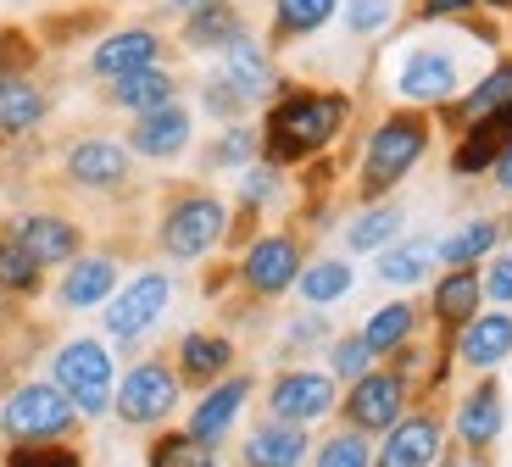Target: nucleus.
I'll use <instances>...</instances> for the list:
<instances>
[{
  "mask_svg": "<svg viewBox=\"0 0 512 467\" xmlns=\"http://www.w3.org/2000/svg\"><path fill=\"white\" fill-rule=\"evenodd\" d=\"M479 278H485V295H490V301H496V306H512V251H507V256H490V267H485Z\"/></svg>",
  "mask_w": 512,
  "mask_h": 467,
  "instance_id": "49530a36",
  "label": "nucleus"
},
{
  "mask_svg": "<svg viewBox=\"0 0 512 467\" xmlns=\"http://www.w3.org/2000/svg\"><path fill=\"white\" fill-rule=\"evenodd\" d=\"M340 17L351 39H373L396 23V0H340Z\"/></svg>",
  "mask_w": 512,
  "mask_h": 467,
  "instance_id": "ea45409f",
  "label": "nucleus"
},
{
  "mask_svg": "<svg viewBox=\"0 0 512 467\" xmlns=\"http://www.w3.org/2000/svg\"><path fill=\"white\" fill-rule=\"evenodd\" d=\"M435 262H440V240H401L379 251V278L407 290V284H423Z\"/></svg>",
  "mask_w": 512,
  "mask_h": 467,
  "instance_id": "2f4dec72",
  "label": "nucleus"
},
{
  "mask_svg": "<svg viewBox=\"0 0 512 467\" xmlns=\"http://www.w3.org/2000/svg\"><path fill=\"white\" fill-rule=\"evenodd\" d=\"M340 17V0H273L268 17V45H290V39H312Z\"/></svg>",
  "mask_w": 512,
  "mask_h": 467,
  "instance_id": "c756f323",
  "label": "nucleus"
},
{
  "mask_svg": "<svg viewBox=\"0 0 512 467\" xmlns=\"http://www.w3.org/2000/svg\"><path fill=\"white\" fill-rule=\"evenodd\" d=\"M51 112V95L28 78V67H0V139L34 134Z\"/></svg>",
  "mask_w": 512,
  "mask_h": 467,
  "instance_id": "5701e85b",
  "label": "nucleus"
},
{
  "mask_svg": "<svg viewBox=\"0 0 512 467\" xmlns=\"http://www.w3.org/2000/svg\"><path fill=\"white\" fill-rule=\"evenodd\" d=\"M507 223H512V217H507Z\"/></svg>",
  "mask_w": 512,
  "mask_h": 467,
  "instance_id": "5fc2aeb1",
  "label": "nucleus"
},
{
  "mask_svg": "<svg viewBox=\"0 0 512 467\" xmlns=\"http://www.w3.org/2000/svg\"><path fill=\"white\" fill-rule=\"evenodd\" d=\"M312 467H373V445H368V434H357V429H340V434H329V440L312 451Z\"/></svg>",
  "mask_w": 512,
  "mask_h": 467,
  "instance_id": "4c0bfd02",
  "label": "nucleus"
},
{
  "mask_svg": "<svg viewBox=\"0 0 512 467\" xmlns=\"http://www.w3.org/2000/svg\"><path fill=\"white\" fill-rule=\"evenodd\" d=\"M62 173H67V184L95 190V195L123 190L128 173H134V151H128L123 139H112V134H84V139H73V145H67Z\"/></svg>",
  "mask_w": 512,
  "mask_h": 467,
  "instance_id": "9d476101",
  "label": "nucleus"
},
{
  "mask_svg": "<svg viewBox=\"0 0 512 467\" xmlns=\"http://www.w3.org/2000/svg\"><path fill=\"white\" fill-rule=\"evenodd\" d=\"M201 112H212L218 123H240V117L251 112V101H245V95H240V89H234L223 73H212V78L201 84Z\"/></svg>",
  "mask_w": 512,
  "mask_h": 467,
  "instance_id": "37998d69",
  "label": "nucleus"
},
{
  "mask_svg": "<svg viewBox=\"0 0 512 467\" xmlns=\"http://www.w3.org/2000/svg\"><path fill=\"white\" fill-rule=\"evenodd\" d=\"M229 367H234V340L229 334L190 329L179 340V379L184 384H218V379H229Z\"/></svg>",
  "mask_w": 512,
  "mask_h": 467,
  "instance_id": "c85d7f7f",
  "label": "nucleus"
},
{
  "mask_svg": "<svg viewBox=\"0 0 512 467\" xmlns=\"http://www.w3.org/2000/svg\"><path fill=\"white\" fill-rule=\"evenodd\" d=\"M295 290H301V301H307V306H334L340 295H351V267L340 262V256H323V262L301 267Z\"/></svg>",
  "mask_w": 512,
  "mask_h": 467,
  "instance_id": "f704fd0d",
  "label": "nucleus"
},
{
  "mask_svg": "<svg viewBox=\"0 0 512 467\" xmlns=\"http://www.w3.org/2000/svg\"><path fill=\"white\" fill-rule=\"evenodd\" d=\"M6 467H84V456L67 440H17L6 451Z\"/></svg>",
  "mask_w": 512,
  "mask_h": 467,
  "instance_id": "58836bf2",
  "label": "nucleus"
},
{
  "mask_svg": "<svg viewBox=\"0 0 512 467\" xmlns=\"http://www.w3.org/2000/svg\"><path fill=\"white\" fill-rule=\"evenodd\" d=\"M145 467H218V445L195 440L190 429L162 434V440H151V451H145Z\"/></svg>",
  "mask_w": 512,
  "mask_h": 467,
  "instance_id": "c9c22d12",
  "label": "nucleus"
},
{
  "mask_svg": "<svg viewBox=\"0 0 512 467\" xmlns=\"http://www.w3.org/2000/svg\"><path fill=\"white\" fill-rule=\"evenodd\" d=\"M512 356V312L496 306V312H479L457 329V362L474 367V373H496Z\"/></svg>",
  "mask_w": 512,
  "mask_h": 467,
  "instance_id": "a211bd4d",
  "label": "nucleus"
},
{
  "mask_svg": "<svg viewBox=\"0 0 512 467\" xmlns=\"http://www.w3.org/2000/svg\"><path fill=\"white\" fill-rule=\"evenodd\" d=\"M6 367H12V362H6V356H0V384H6Z\"/></svg>",
  "mask_w": 512,
  "mask_h": 467,
  "instance_id": "864d4df0",
  "label": "nucleus"
},
{
  "mask_svg": "<svg viewBox=\"0 0 512 467\" xmlns=\"http://www.w3.org/2000/svg\"><path fill=\"white\" fill-rule=\"evenodd\" d=\"M256 151H262V128L229 123L218 134V145H212V156H206V162H212V167H240V162H251Z\"/></svg>",
  "mask_w": 512,
  "mask_h": 467,
  "instance_id": "a19ab883",
  "label": "nucleus"
},
{
  "mask_svg": "<svg viewBox=\"0 0 512 467\" xmlns=\"http://www.w3.org/2000/svg\"><path fill=\"white\" fill-rule=\"evenodd\" d=\"M218 56H223L218 73L229 78V84L240 89L251 106H268L273 95L284 89V84H279V67H273V51H268V45H262L256 34H240L234 45H223Z\"/></svg>",
  "mask_w": 512,
  "mask_h": 467,
  "instance_id": "2eb2a0df",
  "label": "nucleus"
},
{
  "mask_svg": "<svg viewBox=\"0 0 512 467\" xmlns=\"http://www.w3.org/2000/svg\"><path fill=\"white\" fill-rule=\"evenodd\" d=\"M457 440L468 445V456H479V462H490V451H496V440H501V429H507V406H501V390L496 384H479V390H468L462 395V406H457Z\"/></svg>",
  "mask_w": 512,
  "mask_h": 467,
  "instance_id": "6ab92c4d",
  "label": "nucleus"
},
{
  "mask_svg": "<svg viewBox=\"0 0 512 467\" xmlns=\"http://www.w3.org/2000/svg\"><path fill=\"white\" fill-rule=\"evenodd\" d=\"M17 234V245H23L28 256H34L39 267H62V262H73L78 256V223L73 217H56V212H28V217H17V223H6Z\"/></svg>",
  "mask_w": 512,
  "mask_h": 467,
  "instance_id": "aec40b11",
  "label": "nucleus"
},
{
  "mask_svg": "<svg viewBox=\"0 0 512 467\" xmlns=\"http://www.w3.org/2000/svg\"><path fill=\"white\" fill-rule=\"evenodd\" d=\"M501 245V223L496 217H468L462 228H451L440 240V262L446 267H474L479 256H490Z\"/></svg>",
  "mask_w": 512,
  "mask_h": 467,
  "instance_id": "473e14b6",
  "label": "nucleus"
},
{
  "mask_svg": "<svg viewBox=\"0 0 512 467\" xmlns=\"http://www.w3.org/2000/svg\"><path fill=\"white\" fill-rule=\"evenodd\" d=\"M173 101H179V78L167 73V67H140V73L106 84V106H117V112H128V117L162 112V106H173Z\"/></svg>",
  "mask_w": 512,
  "mask_h": 467,
  "instance_id": "a878e982",
  "label": "nucleus"
},
{
  "mask_svg": "<svg viewBox=\"0 0 512 467\" xmlns=\"http://www.w3.org/2000/svg\"><path fill=\"white\" fill-rule=\"evenodd\" d=\"M334 373H312V367H290V373H279V379L268 384V417H279V423H323V417L340 406V390H334Z\"/></svg>",
  "mask_w": 512,
  "mask_h": 467,
  "instance_id": "9b49d317",
  "label": "nucleus"
},
{
  "mask_svg": "<svg viewBox=\"0 0 512 467\" xmlns=\"http://www.w3.org/2000/svg\"><path fill=\"white\" fill-rule=\"evenodd\" d=\"M435 467H479V456H451V451H440Z\"/></svg>",
  "mask_w": 512,
  "mask_h": 467,
  "instance_id": "8fccbe9b",
  "label": "nucleus"
},
{
  "mask_svg": "<svg viewBox=\"0 0 512 467\" xmlns=\"http://www.w3.org/2000/svg\"><path fill=\"white\" fill-rule=\"evenodd\" d=\"M162 56H167V39L156 28H117L90 51V73L101 84H112V78H128L140 67H162Z\"/></svg>",
  "mask_w": 512,
  "mask_h": 467,
  "instance_id": "4468645a",
  "label": "nucleus"
},
{
  "mask_svg": "<svg viewBox=\"0 0 512 467\" xmlns=\"http://www.w3.org/2000/svg\"><path fill=\"white\" fill-rule=\"evenodd\" d=\"M485 0H423L418 6V23H462V17H474Z\"/></svg>",
  "mask_w": 512,
  "mask_h": 467,
  "instance_id": "a18cd8bd",
  "label": "nucleus"
},
{
  "mask_svg": "<svg viewBox=\"0 0 512 467\" xmlns=\"http://www.w3.org/2000/svg\"><path fill=\"white\" fill-rule=\"evenodd\" d=\"M190 134H195V117L190 106H162V112H145L134 117V128H128V151L145 156V162H173V156L190 151Z\"/></svg>",
  "mask_w": 512,
  "mask_h": 467,
  "instance_id": "f3484780",
  "label": "nucleus"
},
{
  "mask_svg": "<svg viewBox=\"0 0 512 467\" xmlns=\"http://www.w3.org/2000/svg\"><path fill=\"white\" fill-rule=\"evenodd\" d=\"M479 301H485V278H479L474 267H451V273L435 284L429 312H435L440 334H457L468 317H479Z\"/></svg>",
  "mask_w": 512,
  "mask_h": 467,
  "instance_id": "cd10ccee",
  "label": "nucleus"
},
{
  "mask_svg": "<svg viewBox=\"0 0 512 467\" xmlns=\"http://www.w3.org/2000/svg\"><path fill=\"white\" fill-rule=\"evenodd\" d=\"M73 429H78V406L45 379L17 384V390L0 401V434L12 445L17 440H67Z\"/></svg>",
  "mask_w": 512,
  "mask_h": 467,
  "instance_id": "423d86ee",
  "label": "nucleus"
},
{
  "mask_svg": "<svg viewBox=\"0 0 512 467\" xmlns=\"http://www.w3.org/2000/svg\"><path fill=\"white\" fill-rule=\"evenodd\" d=\"M490 173H496V190H501V195H512V151L501 156V162L490 167Z\"/></svg>",
  "mask_w": 512,
  "mask_h": 467,
  "instance_id": "09e8293b",
  "label": "nucleus"
},
{
  "mask_svg": "<svg viewBox=\"0 0 512 467\" xmlns=\"http://www.w3.org/2000/svg\"><path fill=\"white\" fill-rule=\"evenodd\" d=\"M179 373L167 362H134L128 367V379L117 384V395H112V406H117V417H123L128 429H156V423H167L173 417V406H179Z\"/></svg>",
  "mask_w": 512,
  "mask_h": 467,
  "instance_id": "0eeeda50",
  "label": "nucleus"
},
{
  "mask_svg": "<svg viewBox=\"0 0 512 467\" xmlns=\"http://www.w3.org/2000/svg\"><path fill=\"white\" fill-rule=\"evenodd\" d=\"M301 267H307V256H301L295 234H262V240H251V251L240 262V284L251 295H262V301H273V295L295 290Z\"/></svg>",
  "mask_w": 512,
  "mask_h": 467,
  "instance_id": "f8f14e48",
  "label": "nucleus"
},
{
  "mask_svg": "<svg viewBox=\"0 0 512 467\" xmlns=\"http://www.w3.org/2000/svg\"><path fill=\"white\" fill-rule=\"evenodd\" d=\"M512 101V56H496V62L485 67V73L468 84V95H457L451 106H440L446 112V123H479L485 112H496V106H507Z\"/></svg>",
  "mask_w": 512,
  "mask_h": 467,
  "instance_id": "bb28decb",
  "label": "nucleus"
},
{
  "mask_svg": "<svg viewBox=\"0 0 512 467\" xmlns=\"http://www.w3.org/2000/svg\"><path fill=\"white\" fill-rule=\"evenodd\" d=\"M245 401H251V379H245V373H229V379H218L201 395V406L190 412L184 429H190L195 440H206V445H223V434L234 429V417H240Z\"/></svg>",
  "mask_w": 512,
  "mask_h": 467,
  "instance_id": "b1692460",
  "label": "nucleus"
},
{
  "mask_svg": "<svg viewBox=\"0 0 512 467\" xmlns=\"http://www.w3.org/2000/svg\"><path fill=\"white\" fill-rule=\"evenodd\" d=\"M39 273H45V267L17 245L12 228H0V284H6L12 295H34L39 290Z\"/></svg>",
  "mask_w": 512,
  "mask_h": 467,
  "instance_id": "e433bc0d",
  "label": "nucleus"
},
{
  "mask_svg": "<svg viewBox=\"0 0 512 467\" xmlns=\"http://www.w3.org/2000/svg\"><path fill=\"white\" fill-rule=\"evenodd\" d=\"M440 451H446V423L435 412H407L396 429H384L373 467H435Z\"/></svg>",
  "mask_w": 512,
  "mask_h": 467,
  "instance_id": "ddd939ff",
  "label": "nucleus"
},
{
  "mask_svg": "<svg viewBox=\"0 0 512 467\" xmlns=\"http://www.w3.org/2000/svg\"><path fill=\"white\" fill-rule=\"evenodd\" d=\"M507 151H512V101L496 106V112H485L479 123L462 128L457 151H451V173H457V178L490 173V167H496Z\"/></svg>",
  "mask_w": 512,
  "mask_h": 467,
  "instance_id": "dca6fc26",
  "label": "nucleus"
},
{
  "mask_svg": "<svg viewBox=\"0 0 512 467\" xmlns=\"http://www.w3.org/2000/svg\"><path fill=\"white\" fill-rule=\"evenodd\" d=\"M117 290V256L95 251V256H73L62 273V284H56V306H67V312H90V306H106Z\"/></svg>",
  "mask_w": 512,
  "mask_h": 467,
  "instance_id": "412c9836",
  "label": "nucleus"
},
{
  "mask_svg": "<svg viewBox=\"0 0 512 467\" xmlns=\"http://www.w3.org/2000/svg\"><path fill=\"white\" fill-rule=\"evenodd\" d=\"M412 329H418V306H407V301H390V306H379V312L362 323V340H368V351L373 356H396L401 345L412 340Z\"/></svg>",
  "mask_w": 512,
  "mask_h": 467,
  "instance_id": "72a5a7b5",
  "label": "nucleus"
},
{
  "mask_svg": "<svg viewBox=\"0 0 512 467\" xmlns=\"http://www.w3.org/2000/svg\"><path fill=\"white\" fill-rule=\"evenodd\" d=\"M323 334H329V323H323V317H301V323L290 329V345H318Z\"/></svg>",
  "mask_w": 512,
  "mask_h": 467,
  "instance_id": "de8ad7c7",
  "label": "nucleus"
},
{
  "mask_svg": "<svg viewBox=\"0 0 512 467\" xmlns=\"http://www.w3.org/2000/svg\"><path fill=\"white\" fill-rule=\"evenodd\" d=\"M307 429L301 423H279V417H268V423H256L251 434H245L240 445V467H301L307 462Z\"/></svg>",
  "mask_w": 512,
  "mask_h": 467,
  "instance_id": "393cba45",
  "label": "nucleus"
},
{
  "mask_svg": "<svg viewBox=\"0 0 512 467\" xmlns=\"http://www.w3.org/2000/svg\"><path fill=\"white\" fill-rule=\"evenodd\" d=\"M351 123V95L346 89H307V84H284L268 101L262 117V156L273 167L312 162L346 134Z\"/></svg>",
  "mask_w": 512,
  "mask_h": 467,
  "instance_id": "f03ea898",
  "label": "nucleus"
},
{
  "mask_svg": "<svg viewBox=\"0 0 512 467\" xmlns=\"http://www.w3.org/2000/svg\"><path fill=\"white\" fill-rule=\"evenodd\" d=\"M6 323H12V290L0 284V329H6Z\"/></svg>",
  "mask_w": 512,
  "mask_h": 467,
  "instance_id": "3c124183",
  "label": "nucleus"
},
{
  "mask_svg": "<svg viewBox=\"0 0 512 467\" xmlns=\"http://www.w3.org/2000/svg\"><path fill=\"white\" fill-rule=\"evenodd\" d=\"M329 373H334V379H346V384H357L362 373H373L368 340H362V334H340V340L329 345Z\"/></svg>",
  "mask_w": 512,
  "mask_h": 467,
  "instance_id": "79ce46f5",
  "label": "nucleus"
},
{
  "mask_svg": "<svg viewBox=\"0 0 512 467\" xmlns=\"http://www.w3.org/2000/svg\"><path fill=\"white\" fill-rule=\"evenodd\" d=\"M167 301H173V273L145 267V273H134V284H128L123 295L106 301V334L123 340V345H134L140 334L156 329V317L167 312Z\"/></svg>",
  "mask_w": 512,
  "mask_h": 467,
  "instance_id": "1a4fd4ad",
  "label": "nucleus"
},
{
  "mask_svg": "<svg viewBox=\"0 0 512 467\" xmlns=\"http://www.w3.org/2000/svg\"><path fill=\"white\" fill-rule=\"evenodd\" d=\"M190 6H201V0H167V12H190Z\"/></svg>",
  "mask_w": 512,
  "mask_h": 467,
  "instance_id": "603ef678",
  "label": "nucleus"
},
{
  "mask_svg": "<svg viewBox=\"0 0 512 467\" xmlns=\"http://www.w3.org/2000/svg\"><path fill=\"white\" fill-rule=\"evenodd\" d=\"M284 167H273V162H262V167H245V178H240V206L245 212H256V206H268L273 195H279V184H284Z\"/></svg>",
  "mask_w": 512,
  "mask_h": 467,
  "instance_id": "c03bdc74",
  "label": "nucleus"
},
{
  "mask_svg": "<svg viewBox=\"0 0 512 467\" xmlns=\"http://www.w3.org/2000/svg\"><path fill=\"white\" fill-rule=\"evenodd\" d=\"M240 34H251L240 0H201V6L184 12V28H179L184 51H223V45H234Z\"/></svg>",
  "mask_w": 512,
  "mask_h": 467,
  "instance_id": "4be33fe9",
  "label": "nucleus"
},
{
  "mask_svg": "<svg viewBox=\"0 0 512 467\" xmlns=\"http://www.w3.org/2000/svg\"><path fill=\"white\" fill-rule=\"evenodd\" d=\"M435 34H418L407 45H396V67H390V95L401 106H418V112H440L462 95V78L485 51H496L501 34L479 17H462L451 34H440V23H423Z\"/></svg>",
  "mask_w": 512,
  "mask_h": 467,
  "instance_id": "f257e3e1",
  "label": "nucleus"
},
{
  "mask_svg": "<svg viewBox=\"0 0 512 467\" xmlns=\"http://www.w3.org/2000/svg\"><path fill=\"white\" fill-rule=\"evenodd\" d=\"M401 223H407V212H401L396 201H368V206H357V217L346 223V245L357 256L384 251V245H396Z\"/></svg>",
  "mask_w": 512,
  "mask_h": 467,
  "instance_id": "7c9ffc66",
  "label": "nucleus"
},
{
  "mask_svg": "<svg viewBox=\"0 0 512 467\" xmlns=\"http://www.w3.org/2000/svg\"><path fill=\"white\" fill-rule=\"evenodd\" d=\"M51 384L78 406V417H101L117 395V362L101 340H67L51 356Z\"/></svg>",
  "mask_w": 512,
  "mask_h": 467,
  "instance_id": "39448f33",
  "label": "nucleus"
},
{
  "mask_svg": "<svg viewBox=\"0 0 512 467\" xmlns=\"http://www.w3.org/2000/svg\"><path fill=\"white\" fill-rule=\"evenodd\" d=\"M229 240V206L212 190H184L167 201L162 223H156V245H162L173 262H195V256L218 251Z\"/></svg>",
  "mask_w": 512,
  "mask_h": 467,
  "instance_id": "20e7f679",
  "label": "nucleus"
},
{
  "mask_svg": "<svg viewBox=\"0 0 512 467\" xmlns=\"http://www.w3.org/2000/svg\"><path fill=\"white\" fill-rule=\"evenodd\" d=\"M407 395H412V384L401 379L396 367H373V373H362L357 384H351V395H346V429H357V434H384V429H396L401 417H407Z\"/></svg>",
  "mask_w": 512,
  "mask_h": 467,
  "instance_id": "6e6552de",
  "label": "nucleus"
},
{
  "mask_svg": "<svg viewBox=\"0 0 512 467\" xmlns=\"http://www.w3.org/2000/svg\"><path fill=\"white\" fill-rule=\"evenodd\" d=\"M429 139H435V123H429V112H418V106H396L390 117H379L373 134H368V145H362L357 201L362 206H368V201H390V190H396L401 178L423 162Z\"/></svg>",
  "mask_w": 512,
  "mask_h": 467,
  "instance_id": "7ed1b4c3",
  "label": "nucleus"
}]
</instances>
